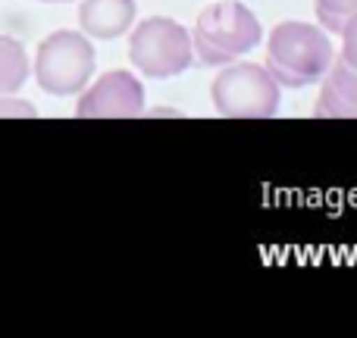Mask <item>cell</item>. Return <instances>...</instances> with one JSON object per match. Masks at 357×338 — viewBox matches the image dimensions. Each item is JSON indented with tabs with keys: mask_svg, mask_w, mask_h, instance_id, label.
Returning a JSON list of instances; mask_svg holds the SVG:
<instances>
[{
	"mask_svg": "<svg viewBox=\"0 0 357 338\" xmlns=\"http://www.w3.org/2000/svg\"><path fill=\"white\" fill-rule=\"evenodd\" d=\"M75 116L79 119H126L144 113V85L129 69H113L100 79H91L88 88H82Z\"/></svg>",
	"mask_w": 357,
	"mask_h": 338,
	"instance_id": "8992f818",
	"label": "cell"
},
{
	"mask_svg": "<svg viewBox=\"0 0 357 338\" xmlns=\"http://www.w3.org/2000/svg\"><path fill=\"white\" fill-rule=\"evenodd\" d=\"M335 60L329 31L314 22H279L266 38V72L279 88H307L326 75Z\"/></svg>",
	"mask_w": 357,
	"mask_h": 338,
	"instance_id": "6da1fadb",
	"label": "cell"
},
{
	"mask_svg": "<svg viewBox=\"0 0 357 338\" xmlns=\"http://www.w3.org/2000/svg\"><path fill=\"white\" fill-rule=\"evenodd\" d=\"M31 60L25 44L13 35H0V94H16L29 82Z\"/></svg>",
	"mask_w": 357,
	"mask_h": 338,
	"instance_id": "9c48e42d",
	"label": "cell"
},
{
	"mask_svg": "<svg viewBox=\"0 0 357 338\" xmlns=\"http://www.w3.org/2000/svg\"><path fill=\"white\" fill-rule=\"evenodd\" d=\"M38 116L35 104L16 94H0V119H31Z\"/></svg>",
	"mask_w": 357,
	"mask_h": 338,
	"instance_id": "8fae6325",
	"label": "cell"
},
{
	"mask_svg": "<svg viewBox=\"0 0 357 338\" xmlns=\"http://www.w3.org/2000/svg\"><path fill=\"white\" fill-rule=\"evenodd\" d=\"M339 38H342V54H339V56L348 63V66L357 69V13H354L351 19H348L345 25H342Z\"/></svg>",
	"mask_w": 357,
	"mask_h": 338,
	"instance_id": "7c38bea8",
	"label": "cell"
},
{
	"mask_svg": "<svg viewBox=\"0 0 357 338\" xmlns=\"http://www.w3.org/2000/svg\"><path fill=\"white\" fill-rule=\"evenodd\" d=\"M210 100L220 116L270 119L279 113L282 88L260 63H226L210 85Z\"/></svg>",
	"mask_w": 357,
	"mask_h": 338,
	"instance_id": "5b68a950",
	"label": "cell"
},
{
	"mask_svg": "<svg viewBox=\"0 0 357 338\" xmlns=\"http://www.w3.org/2000/svg\"><path fill=\"white\" fill-rule=\"evenodd\" d=\"M98 69L94 41L85 31L56 29L38 44V54L31 60V75L38 88L50 98H75Z\"/></svg>",
	"mask_w": 357,
	"mask_h": 338,
	"instance_id": "3957f363",
	"label": "cell"
},
{
	"mask_svg": "<svg viewBox=\"0 0 357 338\" xmlns=\"http://www.w3.org/2000/svg\"><path fill=\"white\" fill-rule=\"evenodd\" d=\"M138 22L135 0H79V31L91 41H116L126 38Z\"/></svg>",
	"mask_w": 357,
	"mask_h": 338,
	"instance_id": "52a82bcc",
	"label": "cell"
},
{
	"mask_svg": "<svg viewBox=\"0 0 357 338\" xmlns=\"http://www.w3.org/2000/svg\"><path fill=\"white\" fill-rule=\"evenodd\" d=\"M41 3H69V0H41Z\"/></svg>",
	"mask_w": 357,
	"mask_h": 338,
	"instance_id": "4fadbf2b",
	"label": "cell"
},
{
	"mask_svg": "<svg viewBox=\"0 0 357 338\" xmlns=\"http://www.w3.org/2000/svg\"><path fill=\"white\" fill-rule=\"evenodd\" d=\"M323 88L317 98V116L357 119V69L345 60H333L323 75Z\"/></svg>",
	"mask_w": 357,
	"mask_h": 338,
	"instance_id": "ba28073f",
	"label": "cell"
},
{
	"mask_svg": "<svg viewBox=\"0 0 357 338\" xmlns=\"http://www.w3.org/2000/svg\"><path fill=\"white\" fill-rule=\"evenodd\" d=\"M314 10H317V25L339 35L342 25L357 13V0H314Z\"/></svg>",
	"mask_w": 357,
	"mask_h": 338,
	"instance_id": "30bf717a",
	"label": "cell"
},
{
	"mask_svg": "<svg viewBox=\"0 0 357 338\" xmlns=\"http://www.w3.org/2000/svg\"><path fill=\"white\" fill-rule=\"evenodd\" d=\"M260 41H264V29L241 0H220L204 6L191 29L195 63L201 66H226L254 50Z\"/></svg>",
	"mask_w": 357,
	"mask_h": 338,
	"instance_id": "7a4b0ae2",
	"label": "cell"
},
{
	"mask_svg": "<svg viewBox=\"0 0 357 338\" xmlns=\"http://www.w3.org/2000/svg\"><path fill=\"white\" fill-rule=\"evenodd\" d=\"M129 60L144 79H173L195 66L191 31L169 16H148L129 29Z\"/></svg>",
	"mask_w": 357,
	"mask_h": 338,
	"instance_id": "277c9868",
	"label": "cell"
}]
</instances>
